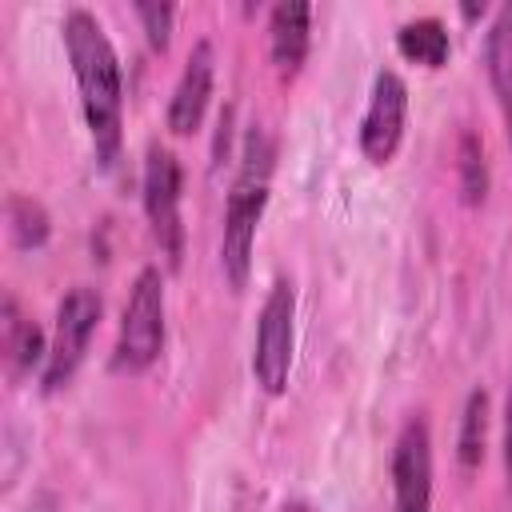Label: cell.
<instances>
[{"instance_id":"obj_1","label":"cell","mask_w":512,"mask_h":512,"mask_svg":"<svg viewBox=\"0 0 512 512\" xmlns=\"http://www.w3.org/2000/svg\"><path fill=\"white\" fill-rule=\"evenodd\" d=\"M64 52L80 88V112L96 148V160L104 168L116 164L120 140H124V76H120V56L104 32V24L88 8H68L64 12Z\"/></svg>"},{"instance_id":"obj_2","label":"cell","mask_w":512,"mask_h":512,"mask_svg":"<svg viewBox=\"0 0 512 512\" xmlns=\"http://www.w3.org/2000/svg\"><path fill=\"white\" fill-rule=\"evenodd\" d=\"M272 168H276V144L260 124H252L240 148L236 176L228 184L224 232H220V268L236 292L248 284V272H252V248H256V228L268 208Z\"/></svg>"},{"instance_id":"obj_3","label":"cell","mask_w":512,"mask_h":512,"mask_svg":"<svg viewBox=\"0 0 512 512\" xmlns=\"http://www.w3.org/2000/svg\"><path fill=\"white\" fill-rule=\"evenodd\" d=\"M164 348V276L160 268H140L132 288H128V304L120 316V332H116V348H112V368L116 372H144L156 364Z\"/></svg>"},{"instance_id":"obj_4","label":"cell","mask_w":512,"mask_h":512,"mask_svg":"<svg viewBox=\"0 0 512 512\" xmlns=\"http://www.w3.org/2000/svg\"><path fill=\"white\" fill-rule=\"evenodd\" d=\"M180 196H184V172L172 148L148 144L144 172H140V200L152 228V240L168 268H180L184 260V220H180Z\"/></svg>"},{"instance_id":"obj_5","label":"cell","mask_w":512,"mask_h":512,"mask_svg":"<svg viewBox=\"0 0 512 512\" xmlns=\"http://www.w3.org/2000/svg\"><path fill=\"white\" fill-rule=\"evenodd\" d=\"M292 344H296V288L292 280L276 276L260 304L256 344H252V376L268 396H280L288 388Z\"/></svg>"},{"instance_id":"obj_6","label":"cell","mask_w":512,"mask_h":512,"mask_svg":"<svg viewBox=\"0 0 512 512\" xmlns=\"http://www.w3.org/2000/svg\"><path fill=\"white\" fill-rule=\"evenodd\" d=\"M100 312H104V304H100L96 288H72L60 300L56 328H52V340H48V360L40 368V392L44 396L68 388V380L84 364V352H88V340L100 324Z\"/></svg>"},{"instance_id":"obj_7","label":"cell","mask_w":512,"mask_h":512,"mask_svg":"<svg viewBox=\"0 0 512 512\" xmlns=\"http://www.w3.org/2000/svg\"><path fill=\"white\" fill-rule=\"evenodd\" d=\"M392 504L396 512H432V428L412 412L392 444Z\"/></svg>"},{"instance_id":"obj_8","label":"cell","mask_w":512,"mask_h":512,"mask_svg":"<svg viewBox=\"0 0 512 512\" xmlns=\"http://www.w3.org/2000/svg\"><path fill=\"white\" fill-rule=\"evenodd\" d=\"M408 124V84L400 72L380 68L368 92V108L360 120V152L368 164H388L404 140Z\"/></svg>"},{"instance_id":"obj_9","label":"cell","mask_w":512,"mask_h":512,"mask_svg":"<svg viewBox=\"0 0 512 512\" xmlns=\"http://www.w3.org/2000/svg\"><path fill=\"white\" fill-rule=\"evenodd\" d=\"M212 80H216V52L208 40H196L184 68H180V80L168 96V132L176 136H192L208 112V100H212Z\"/></svg>"},{"instance_id":"obj_10","label":"cell","mask_w":512,"mask_h":512,"mask_svg":"<svg viewBox=\"0 0 512 512\" xmlns=\"http://www.w3.org/2000/svg\"><path fill=\"white\" fill-rule=\"evenodd\" d=\"M312 44V4L280 0L268 12V56L280 80H296Z\"/></svg>"},{"instance_id":"obj_11","label":"cell","mask_w":512,"mask_h":512,"mask_svg":"<svg viewBox=\"0 0 512 512\" xmlns=\"http://www.w3.org/2000/svg\"><path fill=\"white\" fill-rule=\"evenodd\" d=\"M484 72H488L496 108L504 116V136L512 144V0L496 8L484 32Z\"/></svg>"},{"instance_id":"obj_12","label":"cell","mask_w":512,"mask_h":512,"mask_svg":"<svg viewBox=\"0 0 512 512\" xmlns=\"http://www.w3.org/2000/svg\"><path fill=\"white\" fill-rule=\"evenodd\" d=\"M0 328H4V360H8V376L12 380L28 376L32 368H44L48 340H44L40 324L20 312V304H16L12 292L4 296V320H0Z\"/></svg>"},{"instance_id":"obj_13","label":"cell","mask_w":512,"mask_h":512,"mask_svg":"<svg viewBox=\"0 0 512 512\" xmlns=\"http://www.w3.org/2000/svg\"><path fill=\"white\" fill-rule=\"evenodd\" d=\"M396 52L420 68H444L448 64V52H452V40H448V28L436 20V16H416V20H404L396 28Z\"/></svg>"},{"instance_id":"obj_14","label":"cell","mask_w":512,"mask_h":512,"mask_svg":"<svg viewBox=\"0 0 512 512\" xmlns=\"http://www.w3.org/2000/svg\"><path fill=\"white\" fill-rule=\"evenodd\" d=\"M484 444H488V392L472 388L460 412V436H456V460L464 472H476L484 464Z\"/></svg>"},{"instance_id":"obj_15","label":"cell","mask_w":512,"mask_h":512,"mask_svg":"<svg viewBox=\"0 0 512 512\" xmlns=\"http://www.w3.org/2000/svg\"><path fill=\"white\" fill-rule=\"evenodd\" d=\"M456 184H460V200L464 204H484L488 196V156H484V140L464 128L456 140Z\"/></svg>"},{"instance_id":"obj_16","label":"cell","mask_w":512,"mask_h":512,"mask_svg":"<svg viewBox=\"0 0 512 512\" xmlns=\"http://www.w3.org/2000/svg\"><path fill=\"white\" fill-rule=\"evenodd\" d=\"M4 220H8V236H12L16 248H44L48 244L52 220H48V212H44L40 200L12 192L4 200Z\"/></svg>"},{"instance_id":"obj_17","label":"cell","mask_w":512,"mask_h":512,"mask_svg":"<svg viewBox=\"0 0 512 512\" xmlns=\"http://www.w3.org/2000/svg\"><path fill=\"white\" fill-rule=\"evenodd\" d=\"M136 20H140V28H144L148 44H152L156 52H164V48H168V40H172L176 8H172V4H136Z\"/></svg>"},{"instance_id":"obj_18","label":"cell","mask_w":512,"mask_h":512,"mask_svg":"<svg viewBox=\"0 0 512 512\" xmlns=\"http://www.w3.org/2000/svg\"><path fill=\"white\" fill-rule=\"evenodd\" d=\"M500 452H504V480H508V492H512V388H508V404H504V440H500Z\"/></svg>"},{"instance_id":"obj_19","label":"cell","mask_w":512,"mask_h":512,"mask_svg":"<svg viewBox=\"0 0 512 512\" xmlns=\"http://www.w3.org/2000/svg\"><path fill=\"white\" fill-rule=\"evenodd\" d=\"M280 512H316L308 500H288V504H280Z\"/></svg>"},{"instance_id":"obj_20","label":"cell","mask_w":512,"mask_h":512,"mask_svg":"<svg viewBox=\"0 0 512 512\" xmlns=\"http://www.w3.org/2000/svg\"><path fill=\"white\" fill-rule=\"evenodd\" d=\"M460 12H464V16H468V20H472V16H484V4H464V8H460Z\"/></svg>"}]
</instances>
